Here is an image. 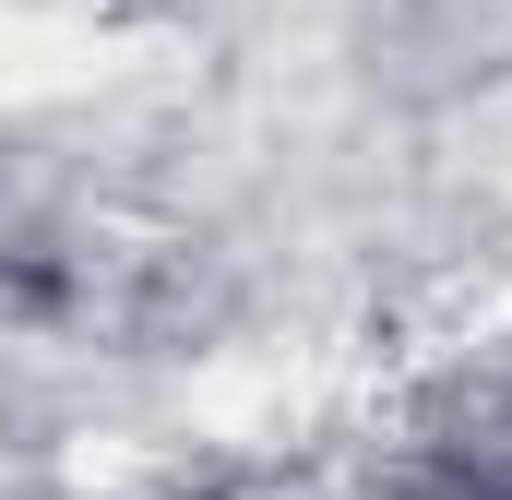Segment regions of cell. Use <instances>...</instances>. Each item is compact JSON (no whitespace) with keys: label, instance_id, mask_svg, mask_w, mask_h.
Masks as SVG:
<instances>
[{"label":"cell","instance_id":"1","mask_svg":"<svg viewBox=\"0 0 512 500\" xmlns=\"http://www.w3.org/2000/svg\"><path fill=\"white\" fill-rule=\"evenodd\" d=\"M203 500H215V489H203Z\"/></svg>","mask_w":512,"mask_h":500}]
</instances>
